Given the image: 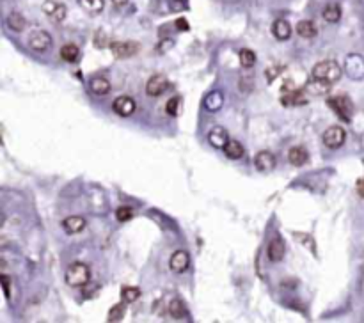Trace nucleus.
<instances>
[{"label": "nucleus", "mask_w": 364, "mask_h": 323, "mask_svg": "<svg viewBox=\"0 0 364 323\" xmlns=\"http://www.w3.org/2000/svg\"><path fill=\"white\" fill-rule=\"evenodd\" d=\"M66 284L69 288H84L91 281V268L85 263H73L66 270Z\"/></svg>", "instance_id": "f257e3e1"}, {"label": "nucleus", "mask_w": 364, "mask_h": 323, "mask_svg": "<svg viewBox=\"0 0 364 323\" xmlns=\"http://www.w3.org/2000/svg\"><path fill=\"white\" fill-rule=\"evenodd\" d=\"M311 77L332 85L341 78V66L336 61H322L313 68Z\"/></svg>", "instance_id": "f03ea898"}, {"label": "nucleus", "mask_w": 364, "mask_h": 323, "mask_svg": "<svg viewBox=\"0 0 364 323\" xmlns=\"http://www.w3.org/2000/svg\"><path fill=\"white\" fill-rule=\"evenodd\" d=\"M327 103H329V107H331V109L334 110V112H336L345 123L352 121L354 105H352V101H350V98H347V96H332V98H329V100H327Z\"/></svg>", "instance_id": "7ed1b4c3"}, {"label": "nucleus", "mask_w": 364, "mask_h": 323, "mask_svg": "<svg viewBox=\"0 0 364 323\" xmlns=\"http://www.w3.org/2000/svg\"><path fill=\"white\" fill-rule=\"evenodd\" d=\"M52 36L46 30H36L28 36V46L37 53H46L52 48Z\"/></svg>", "instance_id": "20e7f679"}, {"label": "nucleus", "mask_w": 364, "mask_h": 323, "mask_svg": "<svg viewBox=\"0 0 364 323\" xmlns=\"http://www.w3.org/2000/svg\"><path fill=\"white\" fill-rule=\"evenodd\" d=\"M322 141H324L325 148H329V150H338L347 141V132L341 126H331V128L325 130Z\"/></svg>", "instance_id": "39448f33"}, {"label": "nucleus", "mask_w": 364, "mask_h": 323, "mask_svg": "<svg viewBox=\"0 0 364 323\" xmlns=\"http://www.w3.org/2000/svg\"><path fill=\"white\" fill-rule=\"evenodd\" d=\"M167 89H169V80L164 75H153L146 84V94L151 98L162 96Z\"/></svg>", "instance_id": "423d86ee"}, {"label": "nucleus", "mask_w": 364, "mask_h": 323, "mask_svg": "<svg viewBox=\"0 0 364 323\" xmlns=\"http://www.w3.org/2000/svg\"><path fill=\"white\" fill-rule=\"evenodd\" d=\"M275 165H277V158L272 151L263 150L254 157V167L259 172H270L275 169Z\"/></svg>", "instance_id": "0eeeda50"}, {"label": "nucleus", "mask_w": 364, "mask_h": 323, "mask_svg": "<svg viewBox=\"0 0 364 323\" xmlns=\"http://www.w3.org/2000/svg\"><path fill=\"white\" fill-rule=\"evenodd\" d=\"M112 109H114V112L118 114V116L130 117L132 114L135 112V109H137V103H135L134 98H130V96H119V98H116V100H114Z\"/></svg>", "instance_id": "6e6552de"}, {"label": "nucleus", "mask_w": 364, "mask_h": 323, "mask_svg": "<svg viewBox=\"0 0 364 323\" xmlns=\"http://www.w3.org/2000/svg\"><path fill=\"white\" fill-rule=\"evenodd\" d=\"M110 50L116 57L126 59V57H132L139 52V43H135V41H114L110 45Z\"/></svg>", "instance_id": "1a4fd4ad"}, {"label": "nucleus", "mask_w": 364, "mask_h": 323, "mask_svg": "<svg viewBox=\"0 0 364 323\" xmlns=\"http://www.w3.org/2000/svg\"><path fill=\"white\" fill-rule=\"evenodd\" d=\"M208 142L210 146H213L215 150H224L226 144L229 142V134L227 130L222 126H213V128L208 132Z\"/></svg>", "instance_id": "9d476101"}, {"label": "nucleus", "mask_w": 364, "mask_h": 323, "mask_svg": "<svg viewBox=\"0 0 364 323\" xmlns=\"http://www.w3.org/2000/svg\"><path fill=\"white\" fill-rule=\"evenodd\" d=\"M43 12L46 16H50L53 21H64L66 18V5L61 2H55V0H46L43 2Z\"/></svg>", "instance_id": "9b49d317"}, {"label": "nucleus", "mask_w": 364, "mask_h": 323, "mask_svg": "<svg viewBox=\"0 0 364 323\" xmlns=\"http://www.w3.org/2000/svg\"><path fill=\"white\" fill-rule=\"evenodd\" d=\"M347 73L350 78L359 80L364 78V57L363 55H348L347 57Z\"/></svg>", "instance_id": "f8f14e48"}, {"label": "nucleus", "mask_w": 364, "mask_h": 323, "mask_svg": "<svg viewBox=\"0 0 364 323\" xmlns=\"http://www.w3.org/2000/svg\"><path fill=\"white\" fill-rule=\"evenodd\" d=\"M281 103L284 107H300L308 103V98H306V91L304 89H291L286 91L284 96L281 98Z\"/></svg>", "instance_id": "ddd939ff"}, {"label": "nucleus", "mask_w": 364, "mask_h": 323, "mask_svg": "<svg viewBox=\"0 0 364 323\" xmlns=\"http://www.w3.org/2000/svg\"><path fill=\"white\" fill-rule=\"evenodd\" d=\"M188 265H190V256H188V252L176 251L173 256H171L169 267H171V270L176 272V274H183V272L188 268Z\"/></svg>", "instance_id": "4468645a"}, {"label": "nucleus", "mask_w": 364, "mask_h": 323, "mask_svg": "<svg viewBox=\"0 0 364 323\" xmlns=\"http://www.w3.org/2000/svg\"><path fill=\"white\" fill-rule=\"evenodd\" d=\"M267 254L272 263H279L281 259L284 258V254H286V245H284V242L279 238V236H275V238L268 243Z\"/></svg>", "instance_id": "2eb2a0df"}, {"label": "nucleus", "mask_w": 364, "mask_h": 323, "mask_svg": "<svg viewBox=\"0 0 364 323\" xmlns=\"http://www.w3.org/2000/svg\"><path fill=\"white\" fill-rule=\"evenodd\" d=\"M87 222H85V218L80 217V215H71V217L64 218L62 220V227L68 234H78L85 229Z\"/></svg>", "instance_id": "dca6fc26"}, {"label": "nucleus", "mask_w": 364, "mask_h": 323, "mask_svg": "<svg viewBox=\"0 0 364 323\" xmlns=\"http://www.w3.org/2000/svg\"><path fill=\"white\" fill-rule=\"evenodd\" d=\"M288 160H290L291 165L302 167L309 162V153L306 148H302V146H295V148H291V150L288 151Z\"/></svg>", "instance_id": "f3484780"}, {"label": "nucleus", "mask_w": 364, "mask_h": 323, "mask_svg": "<svg viewBox=\"0 0 364 323\" xmlns=\"http://www.w3.org/2000/svg\"><path fill=\"white\" fill-rule=\"evenodd\" d=\"M272 34L277 41H286L291 36V25L286 20H275L272 25Z\"/></svg>", "instance_id": "a211bd4d"}, {"label": "nucleus", "mask_w": 364, "mask_h": 323, "mask_svg": "<svg viewBox=\"0 0 364 323\" xmlns=\"http://www.w3.org/2000/svg\"><path fill=\"white\" fill-rule=\"evenodd\" d=\"M329 87H331V84H327V82L318 80V78H311V80L306 84L304 91L309 93V94H313V96H325L327 91H329Z\"/></svg>", "instance_id": "6ab92c4d"}, {"label": "nucleus", "mask_w": 364, "mask_h": 323, "mask_svg": "<svg viewBox=\"0 0 364 323\" xmlns=\"http://www.w3.org/2000/svg\"><path fill=\"white\" fill-rule=\"evenodd\" d=\"M89 89L96 96H105V94L110 93V82L103 77H94L89 82Z\"/></svg>", "instance_id": "aec40b11"}, {"label": "nucleus", "mask_w": 364, "mask_h": 323, "mask_svg": "<svg viewBox=\"0 0 364 323\" xmlns=\"http://www.w3.org/2000/svg\"><path fill=\"white\" fill-rule=\"evenodd\" d=\"M224 105V96L220 91H213V93H210L206 98H204V109L210 110V112H217V110H220Z\"/></svg>", "instance_id": "412c9836"}, {"label": "nucleus", "mask_w": 364, "mask_h": 323, "mask_svg": "<svg viewBox=\"0 0 364 323\" xmlns=\"http://www.w3.org/2000/svg\"><path fill=\"white\" fill-rule=\"evenodd\" d=\"M297 34L300 37H304V39H311V37H315L318 34V28H316V25L311 20H302L297 23Z\"/></svg>", "instance_id": "4be33fe9"}, {"label": "nucleus", "mask_w": 364, "mask_h": 323, "mask_svg": "<svg viewBox=\"0 0 364 323\" xmlns=\"http://www.w3.org/2000/svg\"><path fill=\"white\" fill-rule=\"evenodd\" d=\"M167 309H169V315L173 316L174 320H185L186 316H188V311H186L185 304H183L180 299L171 300L169 306H167Z\"/></svg>", "instance_id": "5701e85b"}, {"label": "nucleus", "mask_w": 364, "mask_h": 323, "mask_svg": "<svg viewBox=\"0 0 364 323\" xmlns=\"http://www.w3.org/2000/svg\"><path fill=\"white\" fill-rule=\"evenodd\" d=\"M224 153L231 160H240L245 155V150H243V146L238 141H229L226 144V148H224Z\"/></svg>", "instance_id": "b1692460"}, {"label": "nucleus", "mask_w": 364, "mask_h": 323, "mask_svg": "<svg viewBox=\"0 0 364 323\" xmlns=\"http://www.w3.org/2000/svg\"><path fill=\"white\" fill-rule=\"evenodd\" d=\"M5 21H7V27L14 32H23L25 27H27V20L21 16L20 12H11Z\"/></svg>", "instance_id": "393cba45"}, {"label": "nucleus", "mask_w": 364, "mask_h": 323, "mask_svg": "<svg viewBox=\"0 0 364 323\" xmlns=\"http://www.w3.org/2000/svg\"><path fill=\"white\" fill-rule=\"evenodd\" d=\"M322 16H324V20L329 21V23H338V21L341 20V7L338 4L325 5L324 12H322Z\"/></svg>", "instance_id": "a878e982"}, {"label": "nucleus", "mask_w": 364, "mask_h": 323, "mask_svg": "<svg viewBox=\"0 0 364 323\" xmlns=\"http://www.w3.org/2000/svg\"><path fill=\"white\" fill-rule=\"evenodd\" d=\"M78 55H80L78 46L73 45V43H68V45H64L61 48V59L64 62H75L78 59Z\"/></svg>", "instance_id": "bb28decb"}, {"label": "nucleus", "mask_w": 364, "mask_h": 323, "mask_svg": "<svg viewBox=\"0 0 364 323\" xmlns=\"http://www.w3.org/2000/svg\"><path fill=\"white\" fill-rule=\"evenodd\" d=\"M238 59H240V66H242V68H245V69H251L252 66L256 64V53L252 52V50H249V48L240 50Z\"/></svg>", "instance_id": "cd10ccee"}, {"label": "nucleus", "mask_w": 364, "mask_h": 323, "mask_svg": "<svg viewBox=\"0 0 364 323\" xmlns=\"http://www.w3.org/2000/svg\"><path fill=\"white\" fill-rule=\"evenodd\" d=\"M141 297V290L135 286H123L121 288V300L125 304H134Z\"/></svg>", "instance_id": "c85d7f7f"}, {"label": "nucleus", "mask_w": 364, "mask_h": 323, "mask_svg": "<svg viewBox=\"0 0 364 323\" xmlns=\"http://www.w3.org/2000/svg\"><path fill=\"white\" fill-rule=\"evenodd\" d=\"M78 2L91 14H98V12H101L103 7H105V0H78Z\"/></svg>", "instance_id": "c756f323"}, {"label": "nucleus", "mask_w": 364, "mask_h": 323, "mask_svg": "<svg viewBox=\"0 0 364 323\" xmlns=\"http://www.w3.org/2000/svg\"><path fill=\"white\" fill-rule=\"evenodd\" d=\"M180 109H182V98H180V96L171 98V100L166 103V112L169 114V116H173V117L178 116Z\"/></svg>", "instance_id": "7c9ffc66"}, {"label": "nucleus", "mask_w": 364, "mask_h": 323, "mask_svg": "<svg viewBox=\"0 0 364 323\" xmlns=\"http://www.w3.org/2000/svg\"><path fill=\"white\" fill-rule=\"evenodd\" d=\"M123 316H125V302L121 304H116V306L112 307L109 311V322H121Z\"/></svg>", "instance_id": "2f4dec72"}, {"label": "nucleus", "mask_w": 364, "mask_h": 323, "mask_svg": "<svg viewBox=\"0 0 364 323\" xmlns=\"http://www.w3.org/2000/svg\"><path fill=\"white\" fill-rule=\"evenodd\" d=\"M134 217V210L128 206H119L116 210V218H118L119 222H128L130 218Z\"/></svg>", "instance_id": "473e14b6"}, {"label": "nucleus", "mask_w": 364, "mask_h": 323, "mask_svg": "<svg viewBox=\"0 0 364 323\" xmlns=\"http://www.w3.org/2000/svg\"><path fill=\"white\" fill-rule=\"evenodd\" d=\"M277 71H283V68H281V66H277V68L267 69V80L268 82H274L275 80V75H277Z\"/></svg>", "instance_id": "72a5a7b5"}, {"label": "nucleus", "mask_w": 364, "mask_h": 323, "mask_svg": "<svg viewBox=\"0 0 364 323\" xmlns=\"http://www.w3.org/2000/svg\"><path fill=\"white\" fill-rule=\"evenodd\" d=\"M176 28L178 30H188V21L185 18H180V20H176Z\"/></svg>", "instance_id": "f704fd0d"}, {"label": "nucleus", "mask_w": 364, "mask_h": 323, "mask_svg": "<svg viewBox=\"0 0 364 323\" xmlns=\"http://www.w3.org/2000/svg\"><path fill=\"white\" fill-rule=\"evenodd\" d=\"M2 284H4V293H5V297H11V290H9V277L7 275H2Z\"/></svg>", "instance_id": "c9c22d12"}, {"label": "nucleus", "mask_w": 364, "mask_h": 323, "mask_svg": "<svg viewBox=\"0 0 364 323\" xmlns=\"http://www.w3.org/2000/svg\"><path fill=\"white\" fill-rule=\"evenodd\" d=\"M356 190H357V194H359V197H364V176L357 181Z\"/></svg>", "instance_id": "e433bc0d"}, {"label": "nucleus", "mask_w": 364, "mask_h": 323, "mask_svg": "<svg viewBox=\"0 0 364 323\" xmlns=\"http://www.w3.org/2000/svg\"><path fill=\"white\" fill-rule=\"evenodd\" d=\"M112 4L116 5V7H123L125 4H128V0H112Z\"/></svg>", "instance_id": "4c0bfd02"}]
</instances>
